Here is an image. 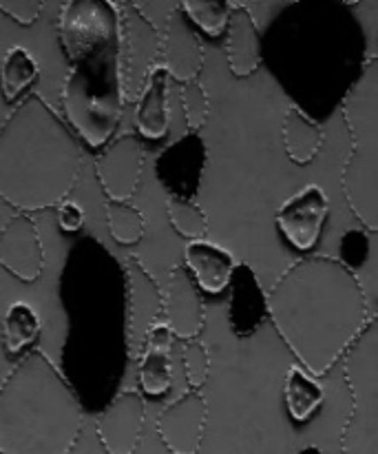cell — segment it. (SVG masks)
Returning <instances> with one entry per match:
<instances>
[{"label":"cell","instance_id":"obj_12","mask_svg":"<svg viewBox=\"0 0 378 454\" xmlns=\"http://www.w3.org/2000/svg\"><path fill=\"white\" fill-rule=\"evenodd\" d=\"M0 266L20 282H38L44 270V247L38 224L27 213H16L0 229Z\"/></svg>","mask_w":378,"mask_h":454},{"label":"cell","instance_id":"obj_36","mask_svg":"<svg viewBox=\"0 0 378 454\" xmlns=\"http://www.w3.org/2000/svg\"><path fill=\"white\" fill-rule=\"evenodd\" d=\"M297 454H323V450H321V448H317V446H305V448H301V450Z\"/></svg>","mask_w":378,"mask_h":454},{"label":"cell","instance_id":"obj_32","mask_svg":"<svg viewBox=\"0 0 378 454\" xmlns=\"http://www.w3.org/2000/svg\"><path fill=\"white\" fill-rule=\"evenodd\" d=\"M367 257H370V238H367L366 231H348L341 238L339 262H343L350 270L357 273V269L366 264Z\"/></svg>","mask_w":378,"mask_h":454},{"label":"cell","instance_id":"obj_21","mask_svg":"<svg viewBox=\"0 0 378 454\" xmlns=\"http://www.w3.org/2000/svg\"><path fill=\"white\" fill-rule=\"evenodd\" d=\"M168 71L158 65L142 91L135 106V129L144 140H162L171 124V109H168Z\"/></svg>","mask_w":378,"mask_h":454},{"label":"cell","instance_id":"obj_2","mask_svg":"<svg viewBox=\"0 0 378 454\" xmlns=\"http://www.w3.org/2000/svg\"><path fill=\"white\" fill-rule=\"evenodd\" d=\"M82 149L69 124L38 93H29L0 124V200L20 213L69 200Z\"/></svg>","mask_w":378,"mask_h":454},{"label":"cell","instance_id":"obj_5","mask_svg":"<svg viewBox=\"0 0 378 454\" xmlns=\"http://www.w3.org/2000/svg\"><path fill=\"white\" fill-rule=\"evenodd\" d=\"M341 111L352 142L341 171V189L363 229L378 231V56L363 62Z\"/></svg>","mask_w":378,"mask_h":454},{"label":"cell","instance_id":"obj_29","mask_svg":"<svg viewBox=\"0 0 378 454\" xmlns=\"http://www.w3.org/2000/svg\"><path fill=\"white\" fill-rule=\"evenodd\" d=\"M181 12L189 16V20L197 27V31H204L206 35L226 34L233 13V3H204V0H190V3H180Z\"/></svg>","mask_w":378,"mask_h":454},{"label":"cell","instance_id":"obj_17","mask_svg":"<svg viewBox=\"0 0 378 454\" xmlns=\"http://www.w3.org/2000/svg\"><path fill=\"white\" fill-rule=\"evenodd\" d=\"M162 319L168 324L175 340L186 341L197 340L206 324V309L199 295L197 284L189 275L184 266H173L168 273L166 288H164Z\"/></svg>","mask_w":378,"mask_h":454},{"label":"cell","instance_id":"obj_27","mask_svg":"<svg viewBox=\"0 0 378 454\" xmlns=\"http://www.w3.org/2000/svg\"><path fill=\"white\" fill-rule=\"evenodd\" d=\"M137 381H140L142 395H149V397L166 395L173 386L171 357L166 353L144 350L137 359Z\"/></svg>","mask_w":378,"mask_h":454},{"label":"cell","instance_id":"obj_26","mask_svg":"<svg viewBox=\"0 0 378 454\" xmlns=\"http://www.w3.org/2000/svg\"><path fill=\"white\" fill-rule=\"evenodd\" d=\"M106 226H109L111 238L122 247H133L140 242L146 233V217L144 213L131 202H115L106 200Z\"/></svg>","mask_w":378,"mask_h":454},{"label":"cell","instance_id":"obj_25","mask_svg":"<svg viewBox=\"0 0 378 454\" xmlns=\"http://www.w3.org/2000/svg\"><path fill=\"white\" fill-rule=\"evenodd\" d=\"M40 78V65L29 49L13 44L0 62V93L4 102H16Z\"/></svg>","mask_w":378,"mask_h":454},{"label":"cell","instance_id":"obj_16","mask_svg":"<svg viewBox=\"0 0 378 454\" xmlns=\"http://www.w3.org/2000/svg\"><path fill=\"white\" fill-rule=\"evenodd\" d=\"M146 403L140 390H122L97 417V439L106 454H133L142 439Z\"/></svg>","mask_w":378,"mask_h":454},{"label":"cell","instance_id":"obj_4","mask_svg":"<svg viewBox=\"0 0 378 454\" xmlns=\"http://www.w3.org/2000/svg\"><path fill=\"white\" fill-rule=\"evenodd\" d=\"M60 102L66 124L89 146L97 149L111 142L127 102L120 43L71 58Z\"/></svg>","mask_w":378,"mask_h":454},{"label":"cell","instance_id":"obj_28","mask_svg":"<svg viewBox=\"0 0 378 454\" xmlns=\"http://www.w3.org/2000/svg\"><path fill=\"white\" fill-rule=\"evenodd\" d=\"M166 211H168V222H171L173 231H175L177 235L186 238L189 242H195V239H206L208 217L195 200L168 198Z\"/></svg>","mask_w":378,"mask_h":454},{"label":"cell","instance_id":"obj_22","mask_svg":"<svg viewBox=\"0 0 378 454\" xmlns=\"http://www.w3.org/2000/svg\"><path fill=\"white\" fill-rule=\"evenodd\" d=\"M282 137L286 155L299 167L312 162L321 153L323 142H326L323 129L299 106H288V111L283 114Z\"/></svg>","mask_w":378,"mask_h":454},{"label":"cell","instance_id":"obj_31","mask_svg":"<svg viewBox=\"0 0 378 454\" xmlns=\"http://www.w3.org/2000/svg\"><path fill=\"white\" fill-rule=\"evenodd\" d=\"M212 359L206 346L199 340H190L184 344V372L190 390H199L211 375Z\"/></svg>","mask_w":378,"mask_h":454},{"label":"cell","instance_id":"obj_24","mask_svg":"<svg viewBox=\"0 0 378 454\" xmlns=\"http://www.w3.org/2000/svg\"><path fill=\"white\" fill-rule=\"evenodd\" d=\"M42 331V319L38 310L27 301H13L7 306L0 324V337H3V348L7 355H20L29 348Z\"/></svg>","mask_w":378,"mask_h":454},{"label":"cell","instance_id":"obj_19","mask_svg":"<svg viewBox=\"0 0 378 454\" xmlns=\"http://www.w3.org/2000/svg\"><path fill=\"white\" fill-rule=\"evenodd\" d=\"M184 264L199 291L211 293V295L228 291L230 279L237 269L233 253L208 239H195L186 244Z\"/></svg>","mask_w":378,"mask_h":454},{"label":"cell","instance_id":"obj_7","mask_svg":"<svg viewBox=\"0 0 378 454\" xmlns=\"http://www.w3.org/2000/svg\"><path fill=\"white\" fill-rule=\"evenodd\" d=\"M162 35L140 4H120V62L127 100H140L146 82L159 65Z\"/></svg>","mask_w":378,"mask_h":454},{"label":"cell","instance_id":"obj_10","mask_svg":"<svg viewBox=\"0 0 378 454\" xmlns=\"http://www.w3.org/2000/svg\"><path fill=\"white\" fill-rule=\"evenodd\" d=\"M208 164V146L197 133L181 136L168 145L155 162V173L168 198L193 200L202 184L204 171Z\"/></svg>","mask_w":378,"mask_h":454},{"label":"cell","instance_id":"obj_23","mask_svg":"<svg viewBox=\"0 0 378 454\" xmlns=\"http://www.w3.org/2000/svg\"><path fill=\"white\" fill-rule=\"evenodd\" d=\"M323 399H326V393L317 377H312L301 366H292L288 371L286 381H283V402L295 424H305L312 419L323 406Z\"/></svg>","mask_w":378,"mask_h":454},{"label":"cell","instance_id":"obj_15","mask_svg":"<svg viewBox=\"0 0 378 454\" xmlns=\"http://www.w3.org/2000/svg\"><path fill=\"white\" fill-rule=\"evenodd\" d=\"M159 65L168 71L175 82H195L204 67V47L197 27L189 20L180 4L168 13L166 27L159 47Z\"/></svg>","mask_w":378,"mask_h":454},{"label":"cell","instance_id":"obj_35","mask_svg":"<svg viewBox=\"0 0 378 454\" xmlns=\"http://www.w3.org/2000/svg\"><path fill=\"white\" fill-rule=\"evenodd\" d=\"M58 226H60L65 233H78L80 229L84 226V208L80 207L78 202L73 200H66L58 207Z\"/></svg>","mask_w":378,"mask_h":454},{"label":"cell","instance_id":"obj_20","mask_svg":"<svg viewBox=\"0 0 378 454\" xmlns=\"http://www.w3.org/2000/svg\"><path fill=\"white\" fill-rule=\"evenodd\" d=\"M226 60L237 78H248L261 65L259 27L248 4L243 3H233V13L226 29Z\"/></svg>","mask_w":378,"mask_h":454},{"label":"cell","instance_id":"obj_9","mask_svg":"<svg viewBox=\"0 0 378 454\" xmlns=\"http://www.w3.org/2000/svg\"><path fill=\"white\" fill-rule=\"evenodd\" d=\"M330 215V200L319 184H305L286 200L274 213L279 233L297 251H312L319 244Z\"/></svg>","mask_w":378,"mask_h":454},{"label":"cell","instance_id":"obj_6","mask_svg":"<svg viewBox=\"0 0 378 454\" xmlns=\"http://www.w3.org/2000/svg\"><path fill=\"white\" fill-rule=\"evenodd\" d=\"M343 377L352 411L341 433V452L378 454V317L345 353Z\"/></svg>","mask_w":378,"mask_h":454},{"label":"cell","instance_id":"obj_3","mask_svg":"<svg viewBox=\"0 0 378 454\" xmlns=\"http://www.w3.org/2000/svg\"><path fill=\"white\" fill-rule=\"evenodd\" d=\"M82 424L78 395L42 350L25 355L0 384V454H69Z\"/></svg>","mask_w":378,"mask_h":454},{"label":"cell","instance_id":"obj_11","mask_svg":"<svg viewBox=\"0 0 378 454\" xmlns=\"http://www.w3.org/2000/svg\"><path fill=\"white\" fill-rule=\"evenodd\" d=\"M127 293H128V353L131 357L140 359L144 350L146 333L153 324L162 319L164 291L155 282L153 275L146 270L140 257L131 255L127 260Z\"/></svg>","mask_w":378,"mask_h":454},{"label":"cell","instance_id":"obj_14","mask_svg":"<svg viewBox=\"0 0 378 454\" xmlns=\"http://www.w3.org/2000/svg\"><path fill=\"white\" fill-rule=\"evenodd\" d=\"M144 168V146L133 133L115 137L96 160V177L109 200L128 202L140 184Z\"/></svg>","mask_w":378,"mask_h":454},{"label":"cell","instance_id":"obj_1","mask_svg":"<svg viewBox=\"0 0 378 454\" xmlns=\"http://www.w3.org/2000/svg\"><path fill=\"white\" fill-rule=\"evenodd\" d=\"M268 317L301 368L319 380L366 331L370 309L359 275L339 257L308 255L273 284Z\"/></svg>","mask_w":378,"mask_h":454},{"label":"cell","instance_id":"obj_30","mask_svg":"<svg viewBox=\"0 0 378 454\" xmlns=\"http://www.w3.org/2000/svg\"><path fill=\"white\" fill-rule=\"evenodd\" d=\"M181 111L193 133H197L211 118V100H208L206 89L197 80L181 84Z\"/></svg>","mask_w":378,"mask_h":454},{"label":"cell","instance_id":"obj_33","mask_svg":"<svg viewBox=\"0 0 378 454\" xmlns=\"http://www.w3.org/2000/svg\"><path fill=\"white\" fill-rule=\"evenodd\" d=\"M42 0H0V12L12 18L18 25H34L38 16L42 13Z\"/></svg>","mask_w":378,"mask_h":454},{"label":"cell","instance_id":"obj_13","mask_svg":"<svg viewBox=\"0 0 378 454\" xmlns=\"http://www.w3.org/2000/svg\"><path fill=\"white\" fill-rule=\"evenodd\" d=\"M208 421L206 399L199 390H186L158 417V434L171 454H197Z\"/></svg>","mask_w":378,"mask_h":454},{"label":"cell","instance_id":"obj_18","mask_svg":"<svg viewBox=\"0 0 378 454\" xmlns=\"http://www.w3.org/2000/svg\"><path fill=\"white\" fill-rule=\"evenodd\" d=\"M228 293L230 331L242 340H251L268 317V293L264 291L259 278L248 264H237Z\"/></svg>","mask_w":378,"mask_h":454},{"label":"cell","instance_id":"obj_34","mask_svg":"<svg viewBox=\"0 0 378 454\" xmlns=\"http://www.w3.org/2000/svg\"><path fill=\"white\" fill-rule=\"evenodd\" d=\"M173 341H175V335L173 331L168 328V324L164 319H159L158 324L150 326V331L146 333V340H144V350H155V353H171L173 348ZM142 350V353H144Z\"/></svg>","mask_w":378,"mask_h":454},{"label":"cell","instance_id":"obj_8","mask_svg":"<svg viewBox=\"0 0 378 454\" xmlns=\"http://www.w3.org/2000/svg\"><path fill=\"white\" fill-rule=\"evenodd\" d=\"M58 38L66 60L120 43V4L109 0H71L58 18Z\"/></svg>","mask_w":378,"mask_h":454}]
</instances>
